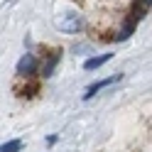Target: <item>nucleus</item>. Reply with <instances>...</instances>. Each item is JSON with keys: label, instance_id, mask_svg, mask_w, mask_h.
<instances>
[{"label": "nucleus", "instance_id": "1", "mask_svg": "<svg viewBox=\"0 0 152 152\" xmlns=\"http://www.w3.org/2000/svg\"><path fill=\"white\" fill-rule=\"evenodd\" d=\"M56 30H61V32H81L83 30V20H81V15H76V12H61V15H56Z\"/></svg>", "mask_w": 152, "mask_h": 152}, {"label": "nucleus", "instance_id": "2", "mask_svg": "<svg viewBox=\"0 0 152 152\" xmlns=\"http://www.w3.org/2000/svg\"><path fill=\"white\" fill-rule=\"evenodd\" d=\"M120 79H123V74H113V76H108V79H101V81H96V83H91V86L86 88V93H83V98L96 96V91L106 88V86H110V83H115V81H120Z\"/></svg>", "mask_w": 152, "mask_h": 152}, {"label": "nucleus", "instance_id": "3", "mask_svg": "<svg viewBox=\"0 0 152 152\" xmlns=\"http://www.w3.org/2000/svg\"><path fill=\"white\" fill-rule=\"evenodd\" d=\"M34 71V56L32 54H25L20 61H17V74H22V76H27V74H32Z\"/></svg>", "mask_w": 152, "mask_h": 152}, {"label": "nucleus", "instance_id": "4", "mask_svg": "<svg viewBox=\"0 0 152 152\" xmlns=\"http://www.w3.org/2000/svg\"><path fill=\"white\" fill-rule=\"evenodd\" d=\"M59 59H61V54H52L49 59L44 61V66H42V76H44V79L54 74V69H56V64H59Z\"/></svg>", "mask_w": 152, "mask_h": 152}, {"label": "nucleus", "instance_id": "5", "mask_svg": "<svg viewBox=\"0 0 152 152\" xmlns=\"http://www.w3.org/2000/svg\"><path fill=\"white\" fill-rule=\"evenodd\" d=\"M110 56H113V54H101V56H93V59H88L86 64H83V69H86V71H93V69H98L101 64L110 61Z\"/></svg>", "mask_w": 152, "mask_h": 152}, {"label": "nucleus", "instance_id": "6", "mask_svg": "<svg viewBox=\"0 0 152 152\" xmlns=\"http://www.w3.org/2000/svg\"><path fill=\"white\" fill-rule=\"evenodd\" d=\"M20 145H22L20 140H10V142H5V145L0 147V152H17V150H20Z\"/></svg>", "mask_w": 152, "mask_h": 152}]
</instances>
